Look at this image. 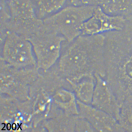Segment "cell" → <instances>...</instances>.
I'll return each mask as SVG.
<instances>
[{
  "label": "cell",
  "instance_id": "6da1fadb",
  "mask_svg": "<svg viewBox=\"0 0 132 132\" xmlns=\"http://www.w3.org/2000/svg\"><path fill=\"white\" fill-rule=\"evenodd\" d=\"M104 34L80 35L70 42L63 43L59 59L68 79L88 74L101 75L104 64Z\"/></svg>",
  "mask_w": 132,
  "mask_h": 132
},
{
  "label": "cell",
  "instance_id": "7a4b0ae2",
  "mask_svg": "<svg viewBox=\"0 0 132 132\" xmlns=\"http://www.w3.org/2000/svg\"><path fill=\"white\" fill-rule=\"evenodd\" d=\"M95 7L66 6L43 20L44 28L60 35L69 43L81 35L83 24L92 15Z\"/></svg>",
  "mask_w": 132,
  "mask_h": 132
},
{
  "label": "cell",
  "instance_id": "3957f363",
  "mask_svg": "<svg viewBox=\"0 0 132 132\" xmlns=\"http://www.w3.org/2000/svg\"><path fill=\"white\" fill-rule=\"evenodd\" d=\"M108 43L105 55V78L121 102L132 94V61Z\"/></svg>",
  "mask_w": 132,
  "mask_h": 132
},
{
  "label": "cell",
  "instance_id": "277c9868",
  "mask_svg": "<svg viewBox=\"0 0 132 132\" xmlns=\"http://www.w3.org/2000/svg\"><path fill=\"white\" fill-rule=\"evenodd\" d=\"M9 9L8 31L29 38L39 31L43 20L36 15L33 0H2Z\"/></svg>",
  "mask_w": 132,
  "mask_h": 132
},
{
  "label": "cell",
  "instance_id": "5b68a950",
  "mask_svg": "<svg viewBox=\"0 0 132 132\" xmlns=\"http://www.w3.org/2000/svg\"><path fill=\"white\" fill-rule=\"evenodd\" d=\"M28 39L32 45L36 61L47 67L59 60L63 44L66 42L60 35L45 29L43 24L37 33Z\"/></svg>",
  "mask_w": 132,
  "mask_h": 132
},
{
  "label": "cell",
  "instance_id": "8992f818",
  "mask_svg": "<svg viewBox=\"0 0 132 132\" xmlns=\"http://www.w3.org/2000/svg\"><path fill=\"white\" fill-rule=\"evenodd\" d=\"M1 59L17 65H26L36 61L32 45L28 38L7 31L1 40Z\"/></svg>",
  "mask_w": 132,
  "mask_h": 132
},
{
  "label": "cell",
  "instance_id": "52a82bcc",
  "mask_svg": "<svg viewBox=\"0 0 132 132\" xmlns=\"http://www.w3.org/2000/svg\"><path fill=\"white\" fill-rule=\"evenodd\" d=\"M127 21L123 16L107 14L101 7H96L92 15L83 24L81 35H92L120 31L125 27Z\"/></svg>",
  "mask_w": 132,
  "mask_h": 132
},
{
  "label": "cell",
  "instance_id": "ba28073f",
  "mask_svg": "<svg viewBox=\"0 0 132 132\" xmlns=\"http://www.w3.org/2000/svg\"><path fill=\"white\" fill-rule=\"evenodd\" d=\"M77 102L79 116L87 120L95 131L124 132L114 117L92 105Z\"/></svg>",
  "mask_w": 132,
  "mask_h": 132
},
{
  "label": "cell",
  "instance_id": "9c48e42d",
  "mask_svg": "<svg viewBox=\"0 0 132 132\" xmlns=\"http://www.w3.org/2000/svg\"><path fill=\"white\" fill-rule=\"evenodd\" d=\"M96 83L92 105L118 119L120 104L113 89L104 78L95 74Z\"/></svg>",
  "mask_w": 132,
  "mask_h": 132
},
{
  "label": "cell",
  "instance_id": "30bf717a",
  "mask_svg": "<svg viewBox=\"0 0 132 132\" xmlns=\"http://www.w3.org/2000/svg\"><path fill=\"white\" fill-rule=\"evenodd\" d=\"M68 80L73 88L77 100L83 104L91 105L96 83L95 75L86 74Z\"/></svg>",
  "mask_w": 132,
  "mask_h": 132
},
{
  "label": "cell",
  "instance_id": "8fae6325",
  "mask_svg": "<svg viewBox=\"0 0 132 132\" xmlns=\"http://www.w3.org/2000/svg\"><path fill=\"white\" fill-rule=\"evenodd\" d=\"M72 0H33L36 15L43 20L66 6Z\"/></svg>",
  "mask_w": 132,
  "mask_h": 132
},
{
  "label": "cell",
  "instance_id": "7c38bea8",
  "mask_svg": "<svg viewBox=\"0 0 132 132\" xmlns=\"http://www.w3.org/2000/svg\"><path fill=\"white\" fill-rule=\"evenodd\" d=\"M118 120L124 132H132V94L127 95L120 103Z\"/></svg>",
  "mask_w": 132,
  "mask_h": 132
},
{
  "label": "cell",
  "instance_id": "4fadbf2b",
  "mask_svg": "<svg viewBox=\"0 0 132 132\" xmlns=\"http://www.w3.org/2000/svg\"><path fill=\"white\" fill-rule=\"evenodd\" d=\"M103 10L112 15L128 17L132 16V0H114Z\"/></svg>",
  "mask_w": 132,
  "mask_h": 132
},
{
  "label": "cell",
  "instance_id": "5bb4252c",
  "mask_svg": "<svg viewBox=\"0 0 132 132\" xmlns=\"http://www.w3.org/2000/svg\"><path fill=\"white\" fill-rule=\"evenodd\" d=\"M114 0H72L71 5L77 6L100 7L104 10Z\"/></svg>",
  "mask_w": 132,
  "mask_h": 132
},
{
  "label": "cell",
  "instance_id": "9a60e30c",
  "mask_svg": "<svg viewBox=\"0 0 132 132\" xmlns=\"http://www.w3.org/2000/svg\"><path fill=\"white\" fill-rule=\"evenodd\" d=\"M75 130L77 131H95L87 120L79 116L76 120Z\"/></svg>",
  "mask_w": 132,
  "mask_h": 132
},
{
  "label": "cell",
  "instance_id": "2e32d148",
  "mask_svg": "<svg viewBox=\"0 0 132 132\" xmlns=\"http://www.w3.org/2000/svg\"><path fill=\"white\" fill-rule=\"evenodd\" d=\"M127 20L130 21L132 22V16H129V17L126 18Z\"/></svg>",
  "mask_w": 132,
  "mask_h": 132
}]
</instances>
